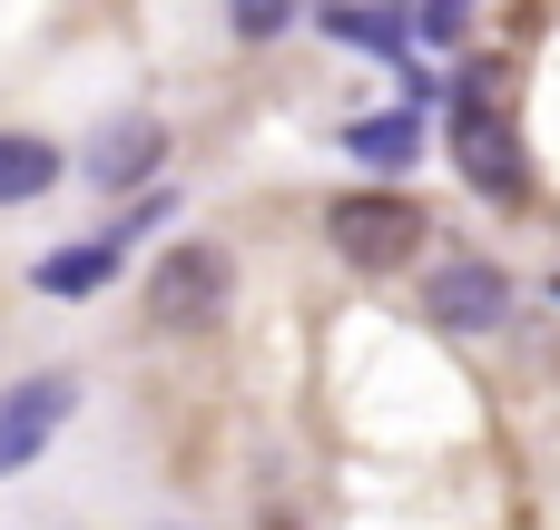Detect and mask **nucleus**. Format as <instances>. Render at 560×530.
<instances>
[{"label":"nucleus","instance_id":"obj_1","mask_svg":"<svg viewBox=\"0 0 560 530\" xmlns=\"http://www.w3.org/2000/svg\"><path fill=\"white\" fill-rule=\"evenodd\" d=\"M502 69H463V89H453V157H463V177L482 187V197H522L532 187V167H522V148H512V128H502V89H492Z\"/></svg>","mask_w":560,"mask_h":530},{"label":"nucleus","instance_id":"obj_2","mask_svg":"<svg viewBox=\"0 0 560 530\" xmlns=\"http://www.w3.org/2000/svg\"><path fill=\"white\" fill-rule=\"evenodd\" d=\"M226 285H236L226 256L187 236V246L158 256V275H148V315H158V325H217V315H226Z\"/></svg>","mask_w":560,"mask_h":530},{"label":"nucleus","instance_id":"obj_3","mask_svg":"<svg viewBox=\"0 0 560 530\" xmlns=\"http://www.w3.org/2000/svg\"><path fill=\"white\" fill-rule=\"evenodd\" d=\"M325 226H335V246H345L354 266H404V256L423 246V207H413V197H345Z\"/></svg>","mask_w":560,"mask_h":530},{"label":"nucleus","instance_id":"obj_4","mask_svg":"<svg viewBox=\"0 0 560 530\" xmlns=\"http://www.w3.org/2000/svg\"><path fill=\"white\" fill-rule=\"evenodd\" d=\"M423 315H433V325H453V334H482V325H502V315H512V275H502V266H482V256H453V266H433Z\"/></svg>","mask_w":560,"mask_h":530},{"label":"nucleus","instance_id":"obj_5","mask_svg":"<svg viewBox=\"0 0 560 530\" xmlns=\"http://www.w3.org/2000/svg\"><path fill=\"white\" fill-rule=\"evenodd\" d=\"M69 403H79V384H69V374H39V384L0 393V472H30V452L69 423Z\"/></svg>","mask_w":560,"mask_h":530},{"label":"nucleus","instance_id":"obj_6","mask_svg":"<svg viewBox=\"0 0 560 530\" xmlns=\"http://www.w3.org/2000/svg\"><path fill=\"white\" fill-rule=\"evenodd\" d=\"M158 148H167V138H158V118H128L118 138H98V157H89V177H98V187H148V167H158Z\"/></svg>","mask_w":560,"mask_h":530},{"label":"nucleus","instance_id":"obj_7","mask_svg":"<svg viewBox=\"0 0 560 530\" xmlns=\"http://www.w3.org/2000/svg\"><path fill=\"white\" fill-rule=\"evenodd\" d=\"M108 275H118V236H89V246H69V256H49V266H39V285H49V295H98Z\"/></svg>","mask_w":560,"mask_h":530},{"label":"nucleus","instance_id":"obj_8","mask_svg":"<svg viewBox=\"0 0 560 530\" xmlns=\"http://www.w3.org/2000/svg\"><path fill=\"white\" fill-rule=\"evenodd\" d=\"M39 187H59V148L49 138H0V207L39 197Z\"/></svg>","mask_w":560,"mask_h":530},{"label":"nucleus","instance_id":"obj_9","mask_svg":"<svg viewBox=\"0 0 560 530\" xmlns=\"http://www.w3.org/2000/svg\"><path fill=\"white\" fill-rule=\"evenodd\" d=\"M345 148H354V157H374V167H404V157L423 148V118H354V128H345Z\"/></svg>","mask_w":560,"mask_h":530},{"label":"nucleus","instance_id":"obj_10","mask_svg":"<svg viewBox=\"0 0 560 530\" xmlns=\"http://www.w3.org/2000/svg\"><path fill=\"white\" fill-rule=\"evenodd\" d=\"M285 20H295V0H236V30H246V39H276Z\"/></svg>","mask_w":560,"mask_h":530},{"label":"nucleus","instance_id":"obj_11","mask_svg":"<svg viewBox=\"0 0 560 530\" xmlns=\"http://www.w3.org/2000/svg\"><path fill=\"white\" fill-rule=\"evenodd\" d=\"M423 30H433V39H463V30H472V0H433Z\"/></svg>","mask_w":560,"mask_h":530}]
</instances>
